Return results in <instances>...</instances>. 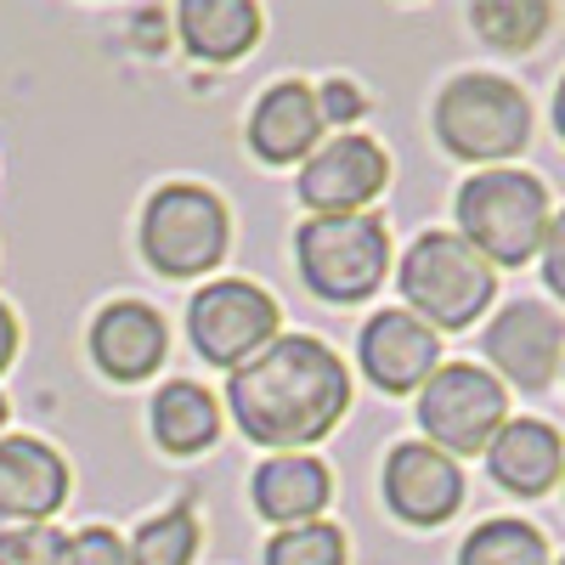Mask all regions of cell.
Here are the masks:
<instances>
[{"mask_svg":"<svg viewBox=\"0 0 565 565\" xmlns=\"http://www.w3.org/2000/svg\"><path fill=\"white\" fill-rule=\"evenodd\" d=\"M232 424L271 452H300L322 441L351 407L345 362L311 334H277L255 362L226 380Z\"/></svg>","mask_w":565,"mask_h":565,"instance_id":"6da1fadb","label":"cell"},{"mask_svg":"<svg viewBox=\"0 0 565 565\" xmlns=\"http://www.w3.org/2000/svg\"><path fill=\"white\" fill-rule=\"evenodd\" d=\"M548 232V186L526 170H481L458 186V238L487 266H526Z\"/></svg>","mask_w":565,"mask_h":565,"instance_id":"7a4b0ae2","label":"cell"},{"mask_svg":"<svg viewBox=\"0 0 565 565\" xmlns=\"http://www.w3.org/2000/svg\"><path fill=\"white\" fill-rule=\"evenodd\" d=\"M436 136L452 159L498 164L532 141V103L498 74H458L436 97Z\"/></svg>","mask_w":565,"mask_h":565,"instance_id":"3957f363","label":"cell"},{"mask_svg":"<svg viewBox=\"0 0 565 565\" xmlns=\"http://www.w3.org/2000/svg\"><path fill=\"white\" fill-rule=\"evenodd\" d=\"M402 300L413 306L418 322L430 328H469L498 289V271L469 249L458 232H424L413 238V249L402 255Z\"/></svg>","mask_w":565,"mask_h":565,"instance_id":"277c9868","label":"cell"},{"mask_svg":"<svg viewBox=\"0 0 565 565\" xmlns=\"http://www.w3.org/2000/svg\"><path fill=\"white\" fill-rule=\"evenodd\" d=\"M295 260L306 289L334 300V306H356L385 282L391 271V238L385 221L373 215H306L295 232Z\"/></svg>","mask_w":565,"mask_h":565,"instance_id":"5b68a950","label":"cell"},{"mask_svg":"<svg viewBox=\"0 0 565 565\" xmlns=\"http://www.w3.org/2000/svg\"><path fill=\"white\" fill-rule=\"evenodd\" d=\"M226 204L199 181H164L141 210V255L159 277H199L226 260Z\"/></svg>","mask_w":565,"mask_h":565,"instance_id":"8992f818","label":"cell"},{"mask_svg":"<svg viewBox=\"0 0 565 565\" xmlns=\"http://www.w3.org/2000/svg\"><path fill=\"white\" fill-rule=\"evenodd\" d=\"M418 424L430 436V447L447 458L487 452L509 424V396L498 385V373H487L476 362H441L418 385Z\"/></svg>","mask_w":565,"mask_h":565,"instance_id":"52a82bcc","label":"cell"},{"mask_svg":"<svg viewBox=\"0 0 565 565\" xmlns=\"http://www.w3.org/2000/svg\"><path fill=\"white\" fill-rule=\"evenodd\" d=\"M186 340H193V351L204 362L238 373L244 362H255L277 340V300L260 282L215 277L193 295V306H186Z\"/></svg>","mask_w":565,"mask_h":565,"instance_id":"ba28073f","label":"cell"},{"mask_svg":"<svg viewBox=\"0 0 565 565\" xmlns=\"http://www.w3.org/2000/svg\"><path fill=\"white\" fill-rule=\"evenodd\" d=\"M391 181V159L373 136H334L300 170V204L311 215H362Z\"/></svg>","mask_w":565,"mask_h":565,"instance_id":"9c48e42d","label":"cell"},{"mask_svg":"<svg viewBox=\"0 0 565 565\" xmlns=\"http://www.w3.org/2000/svg\"><path fill=\"white\" fill-rule=\"evenodd\" d=\"M487 362L521 391H548L554 373L565 367V322L537 306V300H514L492 317L487 328Z\"/></svg>","mask_w":565,"mask_h":565,"instance_id":"30bf717a","label":"cell"},{"mask_svg":"<svg viewBox=\"0 0 565 565\" xmlns=\"http://www.w3.org/2000/svg\"><path fill=\"white\" fill-rule=\"evenodd\" d=\"M385 503L407 526H441L463 503V469L458 458L436 452L430 441H402L385 458Z\"/></svg>","mask_w":565,"mask_h":565,"instance_id":"8fae6325","label":"cell"},{"mask_svg":"<svg viewBox=\"0 0 565 565\" xmlns=\"http://www.w3.org/2000/svg\"><path fill=\"white\" fill-rule=\"evenodd\" d=\"M356 356H362V373L373 385L402 396V391H418L441 367V340H436L430 322H418L413 311L391 306L380 317H367L362 340H356Z\"/></svg>","mask_w":565,"mask_h":565,"instance_id":"7c38bea8","label":"cell"},{"mask_svg":"<svg viewBox=\"0 0 565 565\" xmlns=\"http://www.w3.org/2000/svg\"><path fill=\"white\" fill-rule=\"evenodd\" d=\"M68 498V463L34 441V436H7L0 441V532L12 526H45Z\"/></svg>","mask_w":565,"mask_h":565,"instance_id":"4fadbf2b","label":"cell"},{"mask_svg":"<svg viewBox=\"0 0 565 565\" xmlns=\"http://www.w3.org/2000/svg\"><path fill=\"white\" fill-rule=\"evenodd\" d=\"M164 345H170L164 317L141 300H114V306L97 311V322H90V356H97V367L119 385L148 380L164 362Z\"/></svg>","mask_w":565,"mask_h":565,"instance_id":"5bb4252c","label":"cell"},{"mask_svg":"<svg viewBox=\"0 0 565 565\" xmlns=\"http://www.w3.org/2000/svg\"><path fill=\"white\" fill-rule=\"evenodd\" d=\"M249 148L266 164H300L322 148V114L317 90L300 79H277L249 114Z\"/></svg>","mask_w":565,"mask_h":565,"instance_id":"9a60e30c","label":"cell"},{"mask_svg":"<svg viewBox=\"0 0 565 565\" xmlns=\"http://www.w3.org/2000/svg\"><path fill=\"white\" fill-rule=\"evenodd\" d=\"M255 509H260V521L271 526H311L322 521V509H328V492H334V476H328V463L311 458V452H277L255 469Z\"/></svg>","mask_w":565,"mask_h":565,"instance_id":"2e32d148","label":"cell"},{"mask_svg":"<svg viewBox=\"0 0 565 565\" xmlns=\"http://www.w3.org/2000/svg\"><path fill=\"white\" fill-rule=\"evenodd\" d=\"M487 469L492 481L514 498H543L559 476H565V441L554 424L543 418H509L498 441L487 447Z\"/></svg>","mask_w":565,"mask_h":565,"instance_id":"e0dca14e","label":"cell"},{"mask_svg":"<svg viewBox=\"0 0 565 565\" xmlns=\"http://www.w3.org/2000/svg\"><path fill=\"white\" fill-rule=\"evenodd\" d=\"M181 45L204 63H238L260 40V7L255 0H181L175 12Z\"/></svg>","mask_w":565,"mask_h":565,"instance_id":"ac0fdd59","label":"cell"},{"mask_svg":"<svg viewBox=\"0 0 565 565\" xmlns=\"http://www.w3.org/2000/svg\"><path fill=\"white\" fill-rule=\"evenodd\" d=\"M148 424H153V441H159L164 452L193 458V452H204V447L221 436V402H215L204 385H193V380H170V385L153 396Z\"/></svg>","mask_w":565,"mask_h":565,"instance_id":"d6986e66","label":"cell"},{"mask_svg":"<svg viewBox=\"0 0 565 565\" xmlns=\"http://www.w3.org/2000/svg\"><path fill=\"white\" fill-rule=\"evenodd\" d=\"M548 23H554L548 0H476L469 7V29L487 45H498V52H532L548 34Z\"/></svg>","mask_w":565,"mask_h":565,"instance_id":"ffe728a7","label":"cell"},{"mask_svg":"<svg viewBox=\"0 0 565 565\" xmlns=\"http://www.w3.org/2000/svg\"><path fill=\"white\" fill-rule=\"evenodd\" d=\"M458 565H548V543H543L537 526L503 514V521H487L463 537Z\"/></svg>","mask_w":565,"mask_h":565,"instance_id":"44dd1931","label":"cell"},{"mask_svg":"<svg viewBox=\"0 0 565 565\" xmlns=\"http://www.w3.org/2000/svg\"><path fill=\"white\" fill-rule=\"evenodd\" d=\"M125 548H130V565H193V554H199V514L186 503H175V509L153 514V521H141Z\"/></svg>","mask_w":565,"mask_h":565,"instance_id":"7402d4cb","label":"cell"},{"mask_svg":"<svg viewBox=\"0 0 565 565\" xmlns=\"http://www.w3.org/2000/svg\"><path fill=\"white\" fill-rule=\"evenodd\" d=\"M266 565H345V532L328 521L289 526L266 543Z\"/></svg>","mask_w":565,"mask_h":565,"instance_id":"603a6c76","label":"cell"},{"mask_svg":"<svg viewBox=\"0 0 565 565\" xmlns=\"http://www.w3.org/2000/svg\"><path fill=\"white\" fill-rule=\"evenodd\" d=\"M63 543L57 526H12L0 532V565H63Z\"/></svg>","mask_w":565,"mask_h":565,"instance_id":"cb8c5ba5","label":"cell"},{"mask_svg":"<svg viewBox=\"0 0 565 565\" xmlns=\"http://www.w3.org/2000/svg\"><path fill=\"white\" fill-rule=\"evenodd\" d=\"M63 565H130V548L108 526H85L63 543Z\"/></svg>","mask_w":565,"mask_h":565,"instance_id":"d4e9b609","label":"cell"},{"mask_svg":"<svg viewBox=\"0 0 565 565\" xmlns=\"http://www.w3.org/2000/svg\"><path fill=\"white\" fill-rule=\"evenodd\" d=\"M317 114H322V125H356L367 114V97H362L351 79H328L317 90Z\"/></svg>","mask_w":565,"mask_h":565,"instance_id":"484cf974","label":"cell"},{"mask_svg":"<svg viewBox=\"0 0 565 565\" xmlns=\"http://www.w3.org/2000/svg\"><path fill=\"white\" fill-rule=\"evenodd\" d=\"M543 282L565 300V210L559 215H548V232H543Z\"/></svg>","mask_w":565,"mask_h":565,"instance_id":"4316f807","label":"cell"},{"mask_svg":"<svg viewBox=\"0 0 565 565\" xmlns=\"http://www.w3.org/2000/svg\"><path fill=\"white\" fill-rule=\"evenodd\" d=\"M12 356H18V317H12L7 300H0V373L12 367Z\"/></svg>","mask_w":565,"mask_h":565,"instance_id":"83f0119b","label":"cell"},{"mask_svg":"<svg viewBox=\"0 0 565 565\" xmlns=\"http://www.w3.org/2000/svg\"><path fill=\"white\" fill-rule=\"evenodd\" d=\"M554 130L565 136V79H559V90H554Z\"/></svg>","mask_w":565,"mask_h":565,"instance_id":"f1b7e54d","label":"cell"},{"mask_svg":"<svg viewBox=\"0 0 565 565\" xmlns=\"http://www.w3.org/2000/svg\"><path fill=\"white\" fill-rule=\"evenodd\" d=\"M7 413H12V407H7V396H0V424H7Z\"/></svg>","mask_w":565,"mask_h":565,"instance_id":"f546056e","label":"cell"},{"mask_svg":"<svg viewBox=\"0 0 565 565\" xmlns=\"http://www.w3.org/2000/svg\"><path fill=\"white\" fill-rule=\"evenodd\" d=\"M559 565H565V559H559Z\"/></svg>","mask_w":565,"mask_h":565,"instance_id":"4dcf8cb0","label":"cell"}]
</instances>
